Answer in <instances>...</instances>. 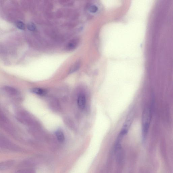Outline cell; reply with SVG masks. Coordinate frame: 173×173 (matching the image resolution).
Returning a JSON list of instances; mask_svg holds the SVG:
<instances>
[{
  "instance_id": "6da1fadb",
  "label": "cell",
  "mask_w": 173,
  "mask_h": 173,
  "mask_svg": "<svg viewBox=\"0 0 173 173\" xmlns=\"http://www.w3.org/2000/svg\"><path fill=\"white\" fill-rule=\"evenodd\" d=\"M152 118L150 109L146 107L143 110L142 118V130L143 140H144L148 133Z\"/></svg>"
},
{
  "instance_id": "7a4b0ae2",
  "label": "cell",
  "mask_w": 173,
  "mask_h": 173,
  "mask_svg": "<svg viewBox=\"0 0 173 173\" xmlns=\"http://www.w3.org/2000/svg\"><path fill=\"white\" fill-rule=\"evenodd\" d=\"M133 118V115L131 112L129 114L126 121L123 125V127L120 133L125 136L127 134L131 126Z\"/></svg>"
},
{
  "instance_id": "3957f363",
  "label": "cell",
  "mask_w": 173,
  "mask_h": 173,
  "mask_svg": "<svg viewBox=\"0 0 173 173\" xmlns=\"http://www.w3.org/2000/svg\"><path fill=\"white\" fill-rule=\"evenodd\" d=\"M77 102L79 108L81 109H84L85 108L86 103V99L85 95L84 94L79 95Z\"/></svg>"
},
{
  "instance_id": "277c9868",
  "label": "cell",
  "mask_w": 173,
  "mask_h": 173,
  "mask_svg": "<svg viewBox=\"0 0 173 173\" xmlns=\"http://www.w3.org/2000/svg\"><path fill=\"white\" fill-rule=\"evenodd\" d=\"M79 43L78 38H75L72 40L67 44V48L70 51L75 49L78 46Z\"/></svg>"
},
{
  "instance_id": "5b68a950",
  "label": "cell",
  "mask_w": 173,
  "mask_h": 173,
  "mask_svg": "<svg viewBox=\"0 0 173 173\" xmlns=\"http://www.w3.org/2000/svg\"><path fill=\"white\" fill-rule=\"evenodd\" d=\"M14 162L13 160L5 161L0 164L1 170H5L10 168L14 164Z\"/></svg>"
},
{
  "instance_id": "8992f818",
  "label": "cell",
  "mask_w": 173,
  "mask_h": 173,
  "mask_svg": "<svg viewBox=\"0 0 173 173\" xmlns=\"http://www.w3.org/2000/svg\"><path fill=\"white\" fill-rule=\"evenodd\" d=\"M81 62L80 61H77L72 66L69 70V73H71L75 72L78 71L80 69L81 66Z\"/></svg>"
},
{
  "instance_id": "52a82bcc",
  "label": "cell",
  "mask_w": 173,
  "mask_h": 173,
  "mask_svg": "<svg viewBox=\"0 0 173 173\" xmlns=\"http://www.w3.org/2000/svg\"><path fill=\"white\" fill-rule=\"evenodd\" d=\"M56 135L57 138L60 142H63L65 140V136L61 131L58 130L56 132Z\"/></svg>"
},
{
  "instance_id": "ba28073f",
  "label": "cell",
  "mask_w": 173,
  "mask_h": 173,
  "mask_svg": "<svg viewBox=\"0 0 173 173\" xmlns=\"http://www.w3.org/2000/svg\"><path fill=\"white\" fill-rule=\"evenodd\" d=\"M31 91L33 93L39 95H43L45 93V90L38 88H33L31 90Z\"/></svg>"
},
{
  "instance_id": "9c48e42d",
  "label": "cell",
  "mask_w": 173,
  "mask_h": 173,
  "mask_svg": "<svg viewBox=\"0 0 173 173\" xmlns=\"http://www.w3.org/2000/svg\"><path fill=\"white\" fill-rule=\"evenodd\" d=\"M16 25L18 28L21 30H24L25 29V24L21 21H19L17 22Z\"/></svg>"
},
{
  "instance_id": "30bf717a",
  "label": "cell",
  "mask_w": 173,
  "mask_h": 173,
  "mask_svg": "<svg viewBox=\"0 0 173 173\" xmlns=\"http://www.w3.org/2000/svg\"><path fill=\"white\" fill-rule=\"evenodd\" d=\"M27 28L29 31H34L36 29V27L34 23H29L27 25Z\"/></svg>"
},
{
  "instance_id": "8fae6325",
  "label": "cell",
  "mask_w": 173,
  "mask_h": 173,
  "mask_svg": "<svg viewBox=\"0 0 173 173\" xmlns=\"http://www.w3.org/2000/svg\"><path fill=\"white\" fill-rule=\"evenodd\" d=\"M16 173H35L34 171L30 169H21L17 171Z\"/></svg>"
},
{
  "instance_id": "7c38bea8",
  "label": "cell",
  "mask_w": 173,
  "mask_h": 173,
  "mask_svg": "<svg viewBox=\"0 0 173 173\" xmlns=\"http://www.w3.org/2000/svg\"><path fill=\"white\" fill-rule=\"evenodd\" d=\"M98 10V8H97V7L95 5H92L89 8L90 11L92 13H95Z\"/></svg>"
},
{
  "instance_id": "4fadbf2b",
  "label": "cell",
  "mask_w": 173,
  "mask_h": 173,
  "mask_svg": "<svg viewBox=\"0 0 173 173\" xmlns=\"http://www.w3.org/2000/svg\"><path fill=\"white\" fill-rule=\"evenodd\" d=\"M5 90L7 91H9L11 93L14 94L16 93V90L13 88H12L8 87L5 88Z\"/></svg>"
}]
</instances>
